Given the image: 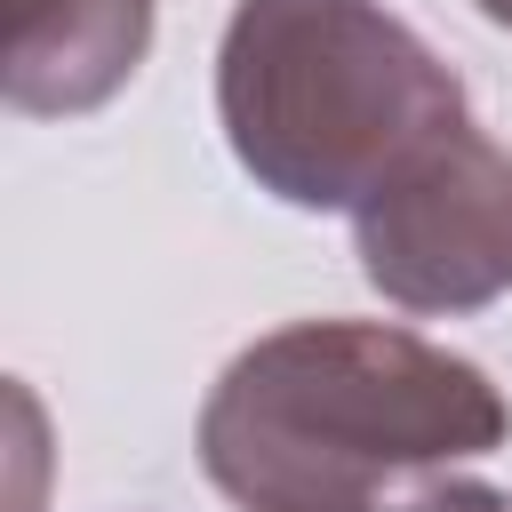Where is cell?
<instances>
[{"label":"cell","instance_id":"1","mask_svg":"<svg viewBox=\"0 0 512 512\" xmlns=\"http://www.w3.org/2000/svg\"><path fill=\"white\" fill-rule=\"evenodd\" d=\"M512 440L480 360L392 320H288L200 400V472L240 512H352Z\"/></svg>","mask_w":512,"mask_h":512},{"label":"cell","instance_id":"4","mask_svg":"<svg viewBox=\"0 0 512 512\" xmlns=\"http://www.w3.org/2000/svg\"><path fill=\"white\" fill-rule=\"evenodd\" d=\"M160 0H8V112H104L152 56Z\"/></svg>","mask_w":512,"mask_h":512},{"label":"cell","instance_id":"3","mask_svg":"<svg viewBox=\"0 0 512 512\" xmlns=\"http://www.w3.org/2000/svg\"><path fill=\"white\" fill-rule=\"evenodd\" d=\"M360 280L416 320H464L512 296V144L480 120L440 128L360 216Z\"/></svg>","mask_w":512,"mask_h":512},{"label":"cell","instance_id":"2","mask_svg":"<svg viewBox=\"0 0 512 512\" xmlns=\"http://www.w3.org/2000/svg\"><path fill=\"white\" fill-rule=\"evenodd\" d=\"M216 120L256 192L360 216L472 104L384 0H240L216 40Z\"/></svg>","mask_w":512,"mask_h":512},{"label":"cell","instance_id":"6","mask_svg":"<svg viewBox=\"0 0 512 512\" xmlns=\"http://www.w3.org/2000/svg\"><path fill=\"white\" fill-rule=\"evenodd\" d=\"M472 8H480V16L496 24V32H512V0H472Z\"/></svg>","mask_w":512,"mask_h":512},{"label":"cell","instance_id":"5","mask_svg":"<svg viewBox=\"0 0 512 512\" xmlns=\"http://www.w3.org/2000/svg\"><path fill=\"white\" fill-rule=\"evenodd\" d=\"M352 512H512V488H496L480 472H432V480L376 496V504H352Z\"/></svg>","mask_w":512,"mask_h":512}]
</instances>
